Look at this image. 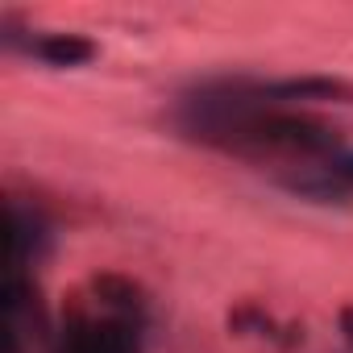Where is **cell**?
<instances>
[{
    "label": "cell",
    "instance_id": "6da1fadb",
    "mask_svg": "<svg viewBox=\"0 0 353 353\" xmlns=\"http://www.w3.org/2000/svg\"><path fill=\"white\" fill-rule=\"evenodd\" d=\"M262 96H279V100H320V104H353V83L332 79V75H299V79L266 83Z\"/></svg>",
    "mask_w": 353,
    "mask_h": 353
},
{
    "label": "cell",
    "instance_id": "7a4b0ae2",
    "mask_svg": "<svg viewBox=\"0 0 353 353\" xmlns=\"http://www.w3.org/2000/svg\"><path fill=\"white\" fill-rule=\"evenodd\" d=\"M67 353H133V332L117 320H100V324H83Z\"/></svg>",
    "mask_w": 353,
    "mask_h": 353
},
{
    "label": "cell",
    "instance_id": "3957f363",
    "mask_svg": "<svg viewBox=\"0 0 353 353\" xmlns=\"http://www.w3.org/2000/svg\"><path fill=\"white\" fill-rule=\"evenodd\" d=\"M34 50H38V59H46L50 67H79V63H92V59H96V46H92L88 38H79V34H50V38H42Z\"/></svg>",
    "mask_w": 353,
    "mask_h": 353
},
{
    "label": "cell",
    "instance_id": "277c9868",
    "mask_svg": "<svg viewBox=\"0 0 353 353\" xmlns=\"http://www.w3.org/2000/svg\"><path fill=\"white\" fill-rule=\"evenodd\" d=\"M341 332H345V341L353 345V303H345V307H341Z\"/></svg>",
    "mask_w": 353,
    "mask_h": 353
},
{
    "label": "cell",
    "instance_id": "5b68a950",
    "mask_svg": "<svg viewBox=\"0 0 353 353\" xmlns=\"http://www.w3.org/2000/svg\"><path fill=\"white\" fill-rule=\"evenodd\" d=\"M336 174H341L345 183H353V154H345V158L336 162Z\"/></svg>",
    "mask_w": 353,
    "mask_h": 353
}]
</instances>
